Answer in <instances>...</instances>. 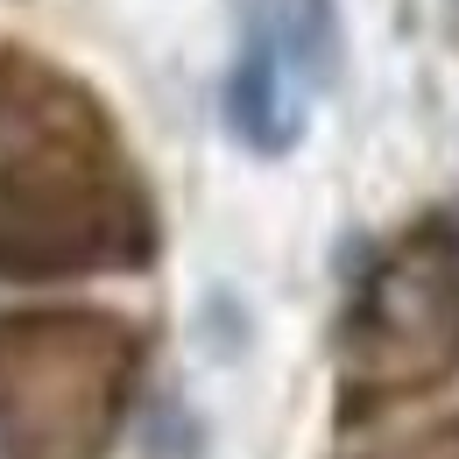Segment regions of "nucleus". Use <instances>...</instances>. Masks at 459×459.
I'll use <instances>...</instances> for the list:
<instances>
[{
    "instance_id": "nucleus-1",
    "label": "nucleus",
    "mask_w": 459,
    "mask_h": 459,
    "mask_svg": "<svg viewBox=\"0 0 459 459\" xmlns=\"http://www.w3.org/2000/svg\"><path fill=\"white\" fill-rule=\"evenodd\" d=\"M340 71V7L333 0H255L247 43L227 71V127L255 156H290L311 100Z\"/></svg>"
},
{
    "instance_id": "nucleus-2",
    "label": "nucleus",
    "mask_w": 459,
    "mask_h": 459,
    "mask_svg": "<svg viewBox=\"0 0 459 459\" xmlns=\"http://www.w3.org/2000/svg\"><path fill=\"white\" fill-rule=\"evenodd\" d=\"M446 7H453V29H459V0H446Z\"/></svg>"
}]
</instances>
